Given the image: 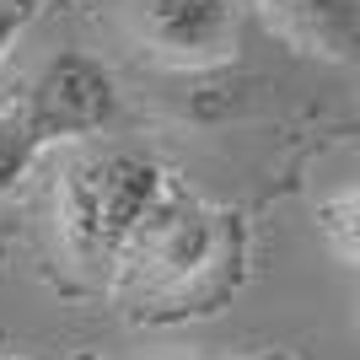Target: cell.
<instances>
[{
  "label": "cell",
  "mask_w": 360,
  "mask_h": 360,
  "mask_svg": "<svg viewBox=\"0 0 360 360\" xmlns=\"http://www.w3.org/2000/svg\"><path fill=\"white\" fill-rule=\"evenodd\" d=\"M242 264V221L231 210H215L205 199H188L167 188L162 205L135 231L124 274L156 301H188V312H210L237 285Z\"/></svg>",
  "instance_id": "6da1fadb"
},
{
  "label": "cell",
  "mask_w": 360,
  "mask_h": 360,
  "mask_svg": "<svg viewBox=\"0 0 360 360\" xmlns=\"http://www.w3.org/2000/svg\"><path fill=\"white\" fill-rule=\"evenodd\" d=\"M167 183L162 167L135 150H81L70 156L54 183V221L60 242L81 269H113L124 264L135 231L162 205Z\"/></svg>",
  "instance_id": "7a4b0ae2"
},
{
  "label": "cell",
  "mask_w": 360,
  "mask_h": 360,
  "mask_svg": "<svg viewBox=\"0 0 360 360\" xmlns=\"http://www.w3.org/2000/svg\"><path fill=\"white\" fill-rule=\"evenodd\" d=\"M124 27L150 60L178 70H210L237 54V0H124Z\"/></svg>",
  "instance_id": "3957f363"
},
{
  "label": "cell",
  "mask_w": 360,
  "mask_h": 360,
  "mask_svg": "<svg viewBox=\"0 0 360 360\" xmlns=\"http://www.w3.org/2000/svg\"><path fill=\"white\" fill-rule=\"evenodd\" d=\"M22 113H27L32 135L54 146V140L97 135L119 113V91L113 75L86 54H54L44 70L32 75V86L22 91Z\"/></svg>",
  "instance_id": "277c9868"
},
{
  "label": "cell",
  "mask_w": 360,
  "mask_h": 360,
  "mask_svg": "<svg viewBox=\"0 0 360 360\" xmlns=\"http://www.w3.org/2000/svg\"><path fill=\"white\" fill-rule=\"evenodd\" d=\"M253 6L296 49L360 70V0H253Z\"/></svg>",
  "instance_id": "5b68a950"
},
{
  "label": "cell",
  "mask_w": 360,
  "mask_h": 360,
  "mask_svg": "<svg viewBox=\"0 0 360 360\" xmlns=\"http://www.w3.org/2000/svg\"><path fill=\"white\" fill-rule=\"evenodd\" d=\"M38 146H44V140L32 135L22 103H16V108H0V194L16 183V172L32 162V150H38Z\"/></svg>",
  "instance_id": "8992f818"
},
{
  "label": "cell",
  "mask_w": 360,
  "mask_h": 360,
  "mask_svg": "<svg viewBox=\"0 0 360 360\" xmlns=\"http://www.w3.org/2000/svg\"><path fill=\"white\" fill-rule=\"evenodd\" d=\"M323 231H328V242L345 258H355V264H360V188L339 194L328 210H323Z\"/></svg>",
  "instance_id": "52a82bcc"
},
{
  "label": "cell",
  "mask_w": 360,
  "mask_h": 360,
  "mask_svg": "<svg viewBox=\"0 0 360 360\" xmlns=\"http://www.w3.org/2000/svg\"><path fill=\"white\" fill-rule=\"evenodd\" d=\"M27 22H32V0H0V60H6V49L22 38Z\"/></svg>",
  "instance_id": "ba28073f"
},
{
  "label": "cell",
  "mask_w": 360,
  "mask_h": 360,
  "mask_svg": "<svg viewBox=\"0 0 360 360\" xmlns=\"http://www.w3.org/2000/svg\"><path fill=\"white\" fill-rule=\"evenodd\" d=\"M167 360H290L285 349H242V355H167Z\"/></svg>",
  "instance_id": "9c48e42d"
}]
</instances>
